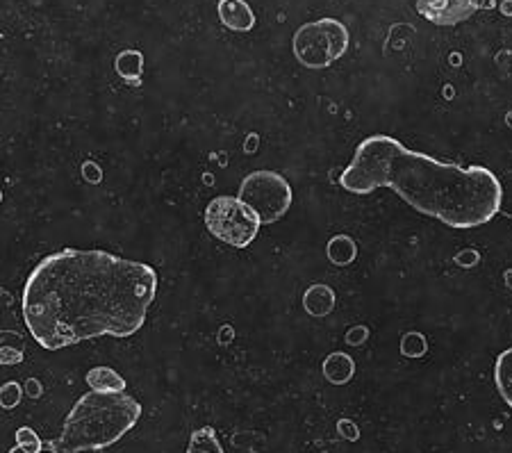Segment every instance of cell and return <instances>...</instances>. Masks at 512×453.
<instances>
[{
    "label": "cell",
    "mask_w": 512,
    "mask_h": 453,
    "mask_svg": "<svg viewBox=\"0 0 512 453\" xmlns=\"http://www.w3.org/2000/svg\"><path fill=\"white\" fill-rule=\"evenodd\" d=\"M158 294V271L101 249H62L41 258L21 294V312L41 349L142 331Z\"/></svg>",
    "instance_id": "6da1fadb"
},
{
    "label": "cell",
    "mask_w": 512,
    "mask_h": 453,
    "mask_svg": "<svg viewBox=\"0 0 512 453\" xmlns=\"http://www.w3.org/2000/svg\"><path fill=\"white\" fill-rule=\"evenodd\" d=\"M340 185L360 196L392 189L424 217L458 230L490 224L503 205V185L494 171L435 160L390 135L362 139Z\"/></svg>",
    "instance_id": "7a4b0ae2"
},
{
    "label": "cell",
    "mask_w": 512,
    "mask_h": 453,
    "mask_svg": "<svg viewBox=\"0 0 512 453\" xmlns=\"http://www.w3.org/2000/svg\"><path fill=\"white\" fill-rule=\"evenodd\" d=\"M142 403L130 394H103L89 390L66 415L62 433L48 447L53 453L101 451L117 444L137 426Z\"/></svg>",
    "instance_id": "3957f363"
},
{
    "label": "cell",
    "mask_w": 512,
    "mask_h": 453,
    "mask_svg": "<svg viewBox=\"0 0 512 453\" xmlns=\"http://www.w3.org/2000/svg\"><path fill=\"white\" fill-rule=\"evenodd\" d=\"M349 28L337 19L310 21L294 32L292 51L305 69H326L349 51Z\"/></svg>",
    "instance_id": "277c9868"
},
{
    "label": "cell",
    "mask_w": 512,
    "mask_h": 453,
    "mask_svg": "<svg viewBox=\"0 0 512 453\" xmlns=\"http://www.w3.org/2000/svg\"><path fill=\"white\" fill-rule=\"evenodd\" d=\"M205 228L210 230L212 237L219 242L235 249H246L253 240H258L262 221L249 205L239 201V196H214V199L205 205L203 212Z\"/></svg>",
    "instance_id": "5b68a950"
},
{
    "label": "cell",
    "mask_w": 512,
    "mask_h": 453,
    "mask_svg": "<svg viewBox=\"0 0 512 453\" xmlns=\"http://www.w3.org/2000/svg\"><path fill=\"white\" fill-rule=\"evenodd\" d=\"M239 201H244L258 214L262 224H276L294 203V189L278 171H251L239 185Z\"/></svg>",
    "instance_id": "8992f818"
},
{
    "label": "cell",
    "mask_w": 512,
    "mask_h": 453,
    "mask_svg": "<svg viewBox=\"0 0 512 453\" xmlns=\"http://www.w3.org/2000/svg\"><path fill=\"white\" fill-rule=\"evenodd\" d=\"M476 0H419L417 12L435 26H458L476 12Z\"/></svg>",
    "instance_id": "52a82bcc"
},
{
    "label": "cell",
    "mask_w": 512,
    "mask_h": 453,
    "mask_svg": "<svg viewBox=\"0 0 512 453\" xmlns=\"http://www.w3.org/2000/svg\"><path fill=\"white\" fill-rule=\"evenodd\" d=\"M219 16L221 23L235 32H249L255 26V14L244 0H221Z\"/></svg>",
    "instance_id": "ba28073f"
},
{
    "label": "cell",
    "mask_w": 512,
    "mask_h": 453,
    "mask_svg": "<svg viewBox=\"0 0 512 453\" xmlns=\"http://www.w3.org/2000/svg\"><path fill=\"white\" fill-rule=\"evenodd\" d=\"M303 310L310 317H326L335 310V290L330 285H310L303 294Z\"/></svg>",
    "instance_id": "9c48e42d"
},
{
    "label": "cell",
    "mask_w": 512,
    "mask_h": 453,
    "mask_svg": "<svg viewBox=\"0 0 512 453\" xmlns=\"http://www.w3.org/2000/svg\"><path fill=\"white\" fill-rule=\"evenodd\" d=\"M321 372H324V378L330 385H346L355 376V360L349 353L335 351L326 356Z\"/></svg>",
    "instance_id": "30bf717a"
},
{
    "label": "cell",
    "mask_w": 512,
    "mask_h": 453,
    "mask_svg": "<svg viewBox=\"0 0 512 453\" xmlns=\"http://www.w3.org/2000/svg\"><path fill=\"white\" fill-rule=\"evenodd\" d=\"M85 381L94 392H103V394H121V392H126V387H128L126 378H123L119 372H114L112 367L89 369Z\"/></svg>",
    "instance_id": "8fae6325"
},
{
    "label": "cell",
    "mask_w": 512,
    "mask_h": 453,
    "mask_svg": "<svg viewBox=\"0 0 512 453\" xmlns=\"http://www.w3.org/2000/svg\"><path fill=\"white\" fill-rule=\"evenodd\" d=\"M494 385L508 408H512V347L501 351L494 362Z\"/></svg>",
    "instance_id": "7c38bea8"
},
{
    "label": "cell",
    "mask_w": 512,
    "mask_h": 453,
    "mask_svg": "<svg viewBox=\"0 0 512 453\" xmlns=\"http://www.w3.org/2000/svg\"><path fill=\"white\" fill-rule=\"evenodd\" d=\"M328 260L337 267H349L358 258V244L349 235H335L326 246Z\"/></svg>",
    "instance_id": "4fadbf2b"
},
{
    "label": "cell",
    "mask_w": 512,
    "mask_h": 453,
    "mask_svg": "<svg viewBox=\"0 0 512 453\" xmlns=\"http://www.w3.org/2000/svg\"><path fill=\"white\" fill-rule=\"evenodd\" d=\"M185 453H226V451L221 447L219 433L214 431L212 426H203V428H196L192 433Z\"/></svg>",
    "instance_id": "5bb4252c"
},
{
    "label": "cell",
    "mask_w": 512,
    "mask_h": 453,
    "mask_svg": "<svg viewBox=\"0 0 512 453\" xmlns=\"http://www.w3.org/2000/svg\"><path fill=\"white\" fill-rule=\"evenodd\" d=\"M144 71V57L137 51H126L117 57V73L123 80H139Z\"/></svg>",
    "instance_id": "9a60e30c"
},
{
    "label": "cell",
    "mask_w": 512,
    "mask_h": 453,
    "mask_svg": "<svg viewBox=\"0 0 512 453\" xmlns=\"http://www.w3.org/2000/svg\"><path fill=\"white\" fill-rule=\"evenodd\" d=\"M16 447H21L26 453H41L44 451V442H41L35 428L21 426L19 431H16Z\"/></svg>",
    "instance_id": "2e32d148"
},
{
    "label": "cell",
    "mask_w": 512,
    "mask_h": 453,
    "mask_svg": "<svg viewBox=\"0 0 512 453\" xmlns=\"http://www.w3.org/2000/svg\"><path fill=\"white\" fill-rule=\"evenodd\" d=\"M23 399V387L16 381H7L0 387V408L3 410H14Z\"/></svg>",
    "instance_id": "e0dca14e"
},
{
    "label": "cell",
    "mask_w": 512,
    "mask_h": 453,
    "mask_svg": "<svg viewBox=\"0 0 512 453\" xmlns=\"http://www.w3.org/2000/svg\"><path fill=\"white\" fill-rule=\"evenodd\" d=\"M401 351L406 353V356H410V358L424 356V353H426V340L419 333H408L401 340Z\"/></svg>",
    "instance_id": "ac0fdd59"
},
{
    "label": "cell",
    "mask_w": 512,
    "mask_h": 453,
    "mask_svg": "<svg viewBox=\"0 0 512 453\" xmlns=\"http://www.w3.org/2000/svg\"><path fill=\"white\" fill-rule=\"evenodd\" d=\"M23 362V351L16 347H0V367H14Z\"/></svg>",
    "instance_id": "d6986e66"
},
{
    "label": "cell",
    "mask_w": 512,
    "mask_h": 453,
    "mask_svg": "<svg viewBox=\"0 0 512 453\" xmlns=\"http://www.w3.org/2000/svg\"><path fill=\"white\" fill-rule=\"evenodd\" d=\"M367 337H369L367 326H355L349 333H346V342H349L351 347H360V344L367 342Z\"/></svg>",
    "instance_id": "ffe728a7"
},
{
    "label": "cell",
    "mask_w": 512,
    "mask_h": 453,
    "mask_svg": "<svg viewBox=\"0 0 512 453\" xmlns=\"http://www.w3.org/2000/svg\"><path fill=\"white\" fill-rule=\"evenodd\" d=\"M340 433L344 435V438H351V440H358V428H355L353 422H349V419H342L340 422Z\"/></svg>",
    "instance_id": "44dd1931"
},
{
    "label": "cell",
    "mask_w": 512,
    "mask_h": 453,
    "mask_svg": "<svg viewBox=\"0 0 512 453\" xmlns=\"http://www.w3.org/2000/svg\"><path fill=\"white\" fill-rule=\"evenodd\" d=\"M28 385H30V394H32V397H39V394H41V385L35 381V378H30Z\"/></svg>",
    "instance_id": "7402d4cb"
},
{
    "label": "cell",
    "mask_w": 512,
    "mask_h": 453,
    "mask_svg": "<svg viewBox=\"0 0 512 453\" xmlns=\"http://www.w3.org/2000/svg\"><path fill=\"white\" fill-rule=\"evenodd\" d=\"M10 453H26V451H23L21 447H14V449H10ZM41 453H53V449L48 447V451H41Z\"/></svg>",
    "instance_id": "603a6c76"
}]
</instances>
